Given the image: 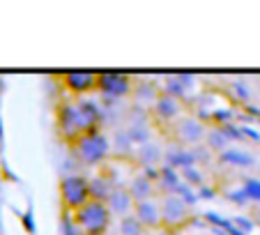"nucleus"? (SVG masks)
<instances>
[{"instance_id": "1", "label": "nucleus", "mask_w": 260, "mask_h": 235, "mask_svg": "<svg viewBox=\"0 0 260 235\" xmlns=\"http://www.w3.org/2000/svg\"><path fill=\"white\" fill-rule=\"evenodd\" d=\"M94 129H99V127H94L92 120L85 115V111L79 106L76 99L60 104V108H58V132L67 143H74L79 136H83V134H88V132H94Z\"/></svg>"}, {"instance_id": "2", "label": "nucleus", "mask_w": 260, "mask_h": 235, "mask_svg": "<svg viewBox=\"0 0 260 235\" xmlns=\"http://www.w3.org/2000/svg\"><path fill=\"white\" fill-rule=\"evenodd\" d=\"M72 150L81 164L94 166V164H102L111 155V141H108V136L102 129H94V132H88L76 138L72 143Z\"/></svg>"}, {"instance_id": "3", "label": "nucleus", "mask_w": 260, "mask_h": 235, "mask_svg": "<svg viewBox=\"0 0 260 235\" xmlns=\"http://www.w3.org/2000/svg\"><path fill=\"white\" fill-rule=\"evenodd\" d=\"M111 212H108L106 203L90 198L83 208L74 212V224L81 228V233H102L106 235L108 226H111Z\"/></svg>"}, {"instance_id": "4", "label": "nucleus", "mask_w": 260, "mask_h": 235, "mask_svg": "<svg viewBox=\"0 0 260 235\" xmlns=\"http://www.w3.org/2000/svg\"><path fill=\"white\" fill-rule=\"evenodd\" d=\"M90 201V182L88 175L81 173H69L60 180V203L67 212H76Z\"/></svg>"}, {"instance_id": "5", "label": "nucleus", "mask_w": 260, "mask_h": 235, "mask_svg": "<svg viewBox=\"0 0 260 235\" xmlns=\"http://www.w3.org/2000/svg\"><path fill=\"white\" fill-rule=\"evenodd\" d=\"M159 208H161V228L166 230H177L191 219V208L180 194H159Z\"/></svg>"}, {"instance_id": "6", "label": "nucleus", "mask_w": 260, "mask_h": 235, "mask_svg": "<svg viewBox=\"0 0 260 235\" xmlns=\"http://www.w3.org/2000/svg\"><path fill=\"white\" fill-rule=\"evenodd\" d=\"M205 120L198 115H191V113H184L177 123H173V136L182 145H198V143L205 141Z\"/></svg>"}, {"instance_id": "7", "label": "nucleus", "mask_w": 260, "mask_h": 235, "mask_svg": "<svg viewBox=\"0 0 260 235\" xmlns=\"http://www.w3.org/2000/svg\"><path fill=\"white\" fill-rule=\"evenodd\" d=\"M60 81H62V88L67 90L74 99H79V97H90L92 93H97L99 74H94V72H67L60 76Z\"/></svg>"}, {"instance_id": "8", "label": "nucleus", "mask_w": 260, "mask_h": 235, "mask_svg": "<svg viewBox=\"0 0 260 235\" xmlns=\"http://www.w3.org/2000/svg\"><path fill=\"white\" fill-rule=\"evenodd\" d=\"M134 78H129L127 74H99L97 90L108 99H122L132 95Z\"/></svg>"}, {"instance_id": "9", "label": "nucleus", "mask_w": 260, "mask_h": 235, "mask_svg": "<svg viewBox=\"0 0 260 235\" xmlns=\"http://www.w3.org/2000/svg\"><path fill=\"white\" fill-rule=\"evenodd\" d=\"M150 108H152V115L157 118L159 123H166V125L177 123L184 115V102L177 97H171L166 93H159V97L154 99V104Z\"/></svg>"}, {"instance_id": "10", "label": "nucleus", "mask_w": 260, "mask_h": 235, "mask_svg": "<svg viewBox=\"0 0 260 235\" xmlns=\"http://www.w3.org/2000/svg\"><path fill=\"white\" fill-rule=\"evenodd\" d=\"M132 217L145 230H159V228H161V208H159V196L147 198V201L134 203Z\"/></svg>"}, {"instance_id": "11", "label": "nucleus", "mask_w": 260, "mask_h": 235, "mask_svg": "<svg viewBox=\"0 0 260 235\" xmlns=\"http://www.w3.org/2000/svg\"><path fill=\"white\" fill-rule=\"evenodd\" d=\"M124 187H127V191L132 194L134 203H138V201H147V198H154V196H159L157 180H154V178L150 175L147 171L132 175V178H129V182H127Z\"/></svg>"}, {"instance_id": "12", "label": "nucleus", "mask_w": 260, "mask_h": 235, "mask_svg": "<svg viewBox=\"0 0 260 235\" xmlns=\"http://www.w3.org/2000/svg\"><path fill=\"white\" fill-rule=\"evenodd\" d=\"M136 162L141 164L143 168H145L147 173L152 171V168H159L164 164V157H166V150H164V145L161 143H157V141H145V143H141L138 145V150H136Z\"/></svg>"}, {"instance_id": "13", "label": "nucleus", "mask_w": 260, "mask_h": 235, "mask_svg": "<svg viewBox=\"0 0 260 235\" xmlns=\"http://www.w3.org/2000/svg\"><path fill=\"white\" fill-rule=\"evenodd\" d=\"M106 208H108V212H111V217H127V215H132L134 198H132V194L127 191V187H124V185L115 187V189L111 191V196L106 198Z\"/></svg>"}, {"instance_id": "14", "label": "nucleus", "mask_w": 260, "mask_h": 235, "mask_svg": "<svg viewBox=\"0 0 260 235\" xmlns=\"http://www.w3.org/2000/svg\"><path fill=\"white\" fill-rule=\"evenodd\" d=\"M88 182H90V198L102 201V203H106L111 191H113L115 187H120V185H115L113 178L108 175V173H97V175L88 178Z\"/></svg>"}, {"instance_id": "15", "label": "nucleus", "mask_w": 260, "mask_h": 235, "mask_svg": "<svg viewBox=\"0 0 260 235\" xmlns=\"http://www.w3.org/2000/svg\"><path fill=\"white\" fill-rule=\"evenodd\" d=\"M159 93H161V90H159L154 83H147V81L132 85V99H134V102H136L141 108H150V106H152L154 99L159 97Z\"/></svg>"}, {"instance_id": "16", "label": "nucleus", "mask_w": 260, "mask_h": 235, "mask_svg": "<svg viewBox=\"0 0 260 235\" xmlns=\"http://www.w3.org/2000/svg\"><path fill=\"white\" fill-rule=\"evenodd\" d=\"M108 141H111V152L118 157H129L134 152V141L124 127H120L118 132L113 134V138H108Z\"/></svg>"}, {"instance_id": "17", "label": "nucleus", "mask_w": 260, "mask_h": 235, "mask_svg": "<svg viewBox=\"0 0 260 235\" xmlns=\"http://www.w3.org/2000/svg\"><path fill=\"white\" fill-rule=\"evenodd\" d=\"M118 233L120 235H145L147 230L134 219L132 215L127 217H120V224H118Z\"/></svg>"}, {"instance_id": "18", "label": "nucleus", "mask_w": 260, "mask_h": 235, "mask_svg": "<svg viewBox=\"0 0 260 235\" xmlns=\"http://www.w3.org/2000/svg\"><path fill=\"white\" fill-rule=\"evenodd\" d=\"M205 141H207V145H210V148H214V150H221V148H226L228 138H226V134L221 132V129H212V132L207 129Z\"/></svg>"}, {"instance_id": "19", "label": "nucleus", "mask_w": 260, "mask_h": 235, "mask_svg": "<svg viewBox=\"0 0 260 235\" xmlns=\"http://www.w3.org/2000/svg\"><path fill=\"white\" fill-rule=\"evenodd\" d=\"M79 235H102V233H79Z\"/></svg>"}]
</instances>
